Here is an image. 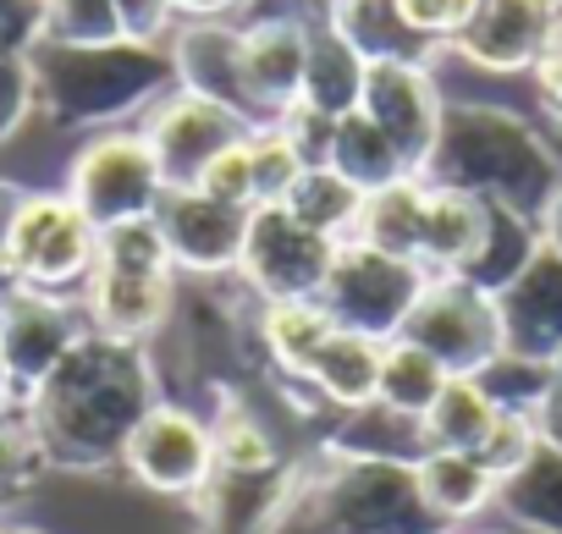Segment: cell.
Segmentation results:
<instances>
[{
  "label": "cell",
  "instance_id": "obj_14",
  "mask_svg": "<svg viewBox=\"0 0 562 534\" xmlns=\"http://www.w3.org/2000/svg\"><path fill=\"white\" fill-rule=\"evenodd\" d=\"M359 111L392 138V149L403 155L408 177H419L425 160H430V149H436L441 111H447L430 67L425 61H370L364 67Z\"/></svg>",
  "mask_w": 562,
  "mask_h": 534
},
{
  "label": "cell",
  "instance_id": "obj_10",
  "mask_svg": "<svg viewBox=\"0 0 562 534\" xmlns=\"http://www.w3.org/2000/svg\"><path fill=\"white\" fill-rule=\"evenodd\" d=\"M331 253L337 242L299 226L281 204H254L237 271L265 304H293V298H321L331 276Z\"/></svg>",
  "mask_w": 562,
  "mask_h": 534
},
{
  "label": "cell",
  "instance_id": "obj_13",
  "mask_svg": "<svg viewBox=\"0 0 562 534\" xmlns=\"http://www.w3.org/2000/svg\"><path fill=\"white\" fill-rule=\"evenodd\" d=\"M138 133L149 138V149H155V160H160L166 188H193V182H199V171H204L226 144L248 138L254 127H248L243 116H232L226 105L204 100V94L171 89V94H160V100L149 105V116H144V127H138Z\"/></svg>",
  "mask_w": 562,
  "mask_h": 534
},
{
  "label": "cell",
  "instance_id": "obj_23",
  "mask_svg": "<svg viewBox=\"0 0 562 534\" xmlns=\"http://www.w3.org/2000/svg\"><path fill=\"white\" fill-rule=\"evenodd\" d=\"M414 474H419V490H425L430 512L447 518L452 529L469 523V518H480L485 507H496V479H491V468H485L474 452L430 446V452L414 463Z\"/></svg>",
  "mask_w": 562,
  "mask_h": 534
},
{
  "label": "cell",
  "instance_id": "obj_34",
  "mask_svg": "<svg viewBox=\"0 0 562 534\" xmlns=\"http://www.w3.org/2000/svg\"><path fill=\"white\" fill-rule=\"evenodd\" d=\"M210 435H215V474H259V468L276 457L265 424H259L248 408H237V402H226V408L215 413Z\"/></svg>",
  "mask_w": 562,
  "mask_h": 534
},
{
  "label": "cell",
  "instance_id": "obj_29",
  "mask_svg": "<svg viewBox=\"0 0 562 534\" xmlns=\"http://www.w3.org/2000/svg\"><path fill=\"white\" fill-rule=\"evenodd\" d=\"M496 397L474 380V375H452L447 386H441V397L430 402V413L419 419V430H425V446H447V452H474L485 435H491V424H496Z\"/></svg>",
  "mask_w": 562,
  "mask_h": 534
},
{
  "label": "cell",
  "instance_id": "obj_48",
  "mask_svg": "<svg viewBox=\"0 0 562 534\" xmlns=\"http://www.w3.org/2000/svg\"><path fill=\"white\" fill-rule=\"evenodd\" d=\"M480 534H491V529H480Z\"/></svg>",
  "mask_w": 562,
  "mask_h": 534
},
{
  "label": "cell",
  "instance_id": "obj_42",
  "mask_svg": "<svg viewBox=\"0 0 562 534\" xmlns=\"http://www.w3.org/2000/svg\"><path fill=\"white\" fill-rule=\"evenodd\" d=\"M535 430H540V441H551V446L562 452V359L551 364L546 391H540V402H535Z\"/></svg>",
  "mask_w": 562,
  "mask_h": 534
},
{
  "label": "cell",
  "instance_id": "obj_45",
  "mask_svg": "<svg viewBox=\"0 0 562 534\" xmlns=\"http://www.w3.org/2000/svg\"><path fill=\"white\" fill-rule=\"evenodd\" d=\"M23 198H29V188H18V182H0V248H7V237H12V220H18Z\"/></svg>",
  "mask_w": 562,
  "mask_h": 534
},
{
  "label": "cell",
  "instance_id": "obj_27",
  "mask_svg": "<svg viewBox=\"0 0 562 534\" xmlns=\"http://www.w3.org/2000/svg\"><path fill=\"white\" fill-rule=\"evenodd\" d=\"M326 23L364 61H419L425 56V45L397 18V0H326Z\"/></svg>",
  "mask_w": 562,
  "mask_h": 534
},
{
  "label": "cell",
  "instance_id": "obj_7",
  "mask_svg": "<svg viewBox=\"0 0 562 534\" xmlns=\"http://www.w3.org/2000/svg\"><path fill=\"white\" fill-rule=\"evenodd\" d=\"M160 193H166V177H160V160H155V149L138 127H111L72 155L67 198L100 231L122 226V220H149Z\"/></svg>",
  "mask_w": 562,
  "mask_h": 534
},
{
  "label": "cell",
  "instance_id": "obj_11",
  "mask_svg": "<svg viewBox=\"0 0 562 534\" xmlns=\"http://www.w3.org/2000/svg\"><path fill=\"white\" fill-rule=\"evenodd\" d=\"M89 337L83 304L67 293H40L18 287L12 298H0V359H7L12 402L23 408L29 391Z\"/></svg>",
  "mask_w": 562,
  "mask_h": 534
},
{
  "label": "cell",
  "instance_id": "obj_20",
  "mask_svg": "<svg viewBox=\"0 0 562 534\" xmlns=\"http://www.w3.org/2000/svg\"><path fill=\"white\" fill-rule=\"evenodd\" d=\"M485 242V198L425 182V220H419V271L463 276Z\"/></svg>",
  "mask_w": 562,
  "mask_h": 534
},
{
  "label": "cell",
  "instance_id": "obj_24",
  "mask_svg": "<svg viewBox=\"0 0 562 534\" xmlns=\"http://www.w3.org/2000/svg\"><path fill=\"white\" fill-rule=\"evenodd\" d=\"M496 507L529 534H562V452L551 441H540L496 485Z\"/></svg>",
  "mask_w": 562,
  "mask_h": 534
},
{
  "label": "cell",
  "instance_id": "obj_39",
  "mask_svg": "<svg viewBox=\"0 0 562 534\" xmlns=\"http://www.w3.org/2000/svg\"><path fill=\"white\" fill-rule=\"evenodd\" d=\"M469 12H474V0H397L403 29H408L425 50H430V45H452L458 29L469 23Z\"/></svg>",
  "mask_w": 562,
  "mask_h": 534
},
{
  "label": "cell",
  "instance_id": "obj_47",
  "mask_svg": "<svg viewBox=\"0 0 562 534\" xmlns=\"http://www.w3.org/2000/svg\"><path fill=\"white\" fill-rule=\"evenodd\" d=\"M0 534H45V529H29V523H0Z\"/></svg>",
  "mask_w": 562,
  "mask_h": 534
},
{
  "label": "cell",
  "instance_id": "obj_36",
  "mask_svg": "<svg viewBox=\"0 0 562 534\" xmlns=\"http://www.w3.org/2000/svg\"><path fill=\"white\" fill-rule=\"evenodd\" d=\"M540 446V430H535V413H518V408H502L496 413V424H491V435L474 446V457L491 468V479L502 485L529 452Z\"/></svg>",
  "mask_w": 562,
  "mask_h": 534
},
{
  "label": "cell",
  "instance_id": "obj_28",
  "mask_svg": "<svg viewBox=\"0 0 562 534\" xmlns=\"http://www.w3.org/2000/svg\"><path fill=\"white\" fill-rule=\"evenodd\" d=\"M326 166H331V171H342L359 193H375V188H386V182L408 177L403 155L392 149V138H386L364 111H348V116H337V122H331Z\"/></svg>",
  "mask_w": 562,
  "mask_h": 534
},
{
  "label": "cell",
  "instance_id": "obj_35",
  "mask_svg": "<svg viewBox=\"0 0 562 534\" xmlns=\"http://www.w3.org/2000/svg\"><path fill=\"white\" fill-rule=\"evenodd\" d=\"M45 468L29 424H23V408H0V523H7V512L34 490V474Z\"/></svg>",
  "mask_w": 562,
  "mask_h": 534
},
{
  "label": "cell",
  "instance_id": "obj_9",
  "mask_svg": "<svg viewBox=\"0 0 562 534\" xmlns=\"http://www.w3.org/2000/svg\"><path fill=\"white\" fill-rule=\"evenodd\" d=\"M94 237H100V226L67 193H29L0 253H7L23 287L67 293V287H83V276H89Z\"/></svg>",
  "mask_w": 562,
  "mask_h": 534
},
{
  "label": "cell",
  "instance_id": "obj_40",
  "mask_svg": "<svg viewBox=\"0 0 562 534\" xmlns=\"http://www.w3.org/2000/svg\"><path fill=\"white\" fill-rule=\"evenodd\" d=\"M111 7H116L122 39H133V45H166L177 29L171 0H111Z\"/></svg>",
  "mask_w": 562,
  "mask_h": 534
},
{
  "label": "cell",
  "instance_id": "obj_4",
  "mask_svg": "<svg viewBox=\"0 0 562 534\" xmlns=\"http://www.w3.org/2000/svg\"><path fill=\"white\" fill-rule=\"evenodd\" d=\"M83 298V320L100 337L116 342H144L155 326H166L171 315V293H177V264L149 220H122L105 226L94 237V264L78 287Z\"/></svg>",
  "mask_w": 562,
  "mask_h": 534
},
{
  "label": "cell",
  "instance_id": "obj_44",
  "mask_svg": "<svg viewBox=\"0 0 562 534\" xmlns=\"http://www.w3.org/2000/svg\"><path fill=\"white\" fill-rule=\"evenodd\" d=\"M540 242H546L551 253H562V182H557L551 204L540 209Z\"/></svg>",
  "mask_w": 562,
  "mask_h": 534
},
{
  "label": "cell",
  "instance_id": "obj_31",
  "mask_svg": "<svg viewBox=\"0 0 562 534\" xmlns=\"http://www.w3.org/2000/svg\"><path fill=\"white\" fill-rule=\"evenodd\" d=\"M331 331H337V320L326 315L321 298L265 304V315H259V342H265V353H270L281 370H288V375H299Z\"/></svg>",
  "mask_w": 562,
  "mask_h": 534
},
{
  "label": "cell",
  "instance_id": "obj_21",
  "mask_svg": "<svg viewBox=\"0 0 562 534\" xmlns=\"http://www.w3.org/2000/svg\"><path fill=\"white\" fill-rule=\"evenodd\" d=\"M364 67H370V61H364L348 39H337V34H331L326 12H321V18H310V61H304V94H299V105H304V111H315V116H326V122H337V116L359 111Z\"/></svg>",
  "mask_w": 562,
  "mask_h": 534
},
{
  "label": "cell",
  "instance_id": "obj_37",
  "mask_svg": "<svg viewBox=\"0 0 562 534\" xmlns=\"http://www.w3.org/2000/svg\"><path fill=\"white\" fill-rule=\"evenodd\" d=\"M199 193H210L215 204H232V209H254L259 198H254V155H248V138H237V144H226L204 171H199V182H193Z\"/></svg>",
  "mask_w": 562,
  "mask_h": 534
},
{
  "label": "cell",
  "instance_id": "obj_6",
  "mask_svg": "<svg viewBox=\"0 0 562 534\" xmlns=\"http://www.w3.org/2000/svg\"><path fill=\"white\" fill-rule=\"evenodd\" d=\"M430 282V271H419L414 259H392L381 248H364V242H337L331 253V276L321 287V304L326 315L342 326V331H359V337H375V342H392L419 298V287Z\"/></svg>",
  "mask_w": 562,
  "mask_h": 534
},
{
  "label": "cell",
  "instance_id": "obj_22",
  "mask_svg": "<svg viewBox=\"0 0 562 534\" xmlns=\"http://www.w3.org/2000/svg\"><path fill=\"white\" fill-rule=\"evenodd\" d=\"M299 380H310L321 397H331L342 408H370L375 402V380H381V342L337 326L315 348V359L299 370Z\"/></svg>",
  "mask_w": 562,
  "mask_h": 534
},
{
  "label": "cell",
  "instance_id": "obj_26",
  "mask_svg": "<svg viewBox=\"0 0 562 534\" xmlns=\"http://www.w3.org/2000/svg\"><path fill=\"white\" fill-rule=\"evenodd\" d=\"M281 209H288L299 226H310L315 237H326V242H348V237L359 231L364 193H359L342 171H331V166L321 160V166H304V177L293 182L288 198H281Z\"/></svg>",
  "mask_w": 562,
  "mask_h": 534
},
{
  "label": "cell",
  "instance_id": "obj_15",
  "mask_svg": "<svg viewBox=\"0 0 562 534\" xmlns=\"http://www.w3.org/2000/svg\"><path fill=\"white\" fill-rule=\"evenodd\" d=\"M155 231L171 253L177 271L188 276H221L237 271L243 237H248V209L215 204L199 188H166L155 204Z\"/></svg>",
  "mask_w": 562,
  "mask_h": 534
},
{
  "label": "cell",
  "instance_id": "obj_1",
  "mask_svg": "<svg viewBox=\"0 0 562 534\" xmlns=\"http://www.w3.org/2000/svg\"><path fill=\"white\" fill-rule=\"evenodd\" d=\"M155 375L138 342L89 331L23 402V424L45 468H111L155 408Z\"/></svg>",
  "mask_w": 562,
  "mask_h": 534
},
{
  "label": "cell",
  "instance_id": "obj_5",
  "mask_svg": "<svg viewBox=\"0 0 562 534\" xmlns=\"http://www.w3.org/2000/svg\"><path fill=\"white\" fill-rule=\"evenodd\" d=\"M315 518L326 534H452L430 512L414 463L397 457H342L315 485Z\"/></svg>",
  "mask_w": 562,
  "mask_h": 534
},
{
  "label": "cell",
  "instance_id": "obj_41",
  "mask_svg": "<svg viewBox=\"0 0 562 534\" xmlns=\"http://www.w3.org/2000/svg\"><path fill=\"white\" fill-rule=\"evenodd\" d=\"M535 72V89H540V105L562 122V12H557V23H551V39H546V50H540V61L529 67Z\"/></svg>",
  "mask_w": 562,
  "mask_h": 534
},
{
  "label": "cell",
  "instance_id": "obj_19",
  "mask_svg": "<svg viewBox=\"0 0 562 534\" xmlns=\"http://www.w3.org/2000/svg\"><path fill=\"white\" fill-rule=\"evenodd\" d=\"M171 67H177V89L204 94L215 105H226L232 116H243L248 127H259L248 83H243V50H237V29L226 23H182L171 34Z\"/></svg>",
  "mask_w": 562,
  "mask_h": 534
},
{
  "label": "cell",
  "instance_id": "obj_30",
  "mask_svg": "<svg viewBox=\"0 0 562 534\" xmlns=\"http://www.w3.org/2000/svg\"><path fill=\"white\" fill-rule=\"evenodd\" d=\"M447 380H452V375H447L430 353H419L414 342H403V337L381 342V380H375V402H381V408H392V413H403V419H425Z\"/></svg>",
  "mask_w": 562,
  "mask_h": 534
},
{
  "label": "cell",
  "instance_id": "obj_25",
  "mask_svg": "<svg viewBox=\"0 0 562 534\" xmlns=\"http://www.w3.org/2000/svg\"><path fill=\"white\" fill-rule=\"evenodd\" d=\"M419 220H425V177H397V182L364 193L353 242L419 264Z\"/></svg>",
  "mask_w": 562,
  "mask_h": 534
},
{
  "label": "cell",
  "instance_id": "obj_12",
  "mask_svg": "<svg viewBox=\"0 0 562 534\" xmlns=\"http://www.w3.org/2000/svg\"><path fill=\"white\" fill-rule=\"evenodd\" d=\"M122 463L133 468V479H144L149 490L166 496H199L215 485V435L199 413L177 408V402H155L138 430L122 446Z\"/></svg>",
  "mask_w": 562,
  "mask_h": 534
},
{
  "label": "cell",
  "instance_id": "obj_8",
  "mask_svg": "<svg viewBox=\"0 0 562 534\" xmlns=\"http://www.w3.org/2000/svg\"><path fill=\"white\" fill-rule=\"evenodd\" d=\"M397 337L414 342L419 353H430L447 375H480L502 359L496 298L463 276H430Z\"/></svg>",
  "mask_w": 562,
  "mask_h": 534
},
{
  "label": "cell",
  "instance_id": "obj_3",
  "mask_svg": "<svg viewBox=\"0 0 562 534\" xmlns=\"http://www.w3.org/2000/svg\"><path fill=\"white\" fill-rule=\"evenodd\" d=\"M29 67H34V105H45L61 127H100L122 122L160 94L177 89V67L166 45H94V50H67L29 39Z\"/></svg>",
  "mask_w": 562,
  "mask_h": 534
},
{
  "label": "cell",
  "instance_id": "obj_33",
  "mask_svg": "<svg viewBox=\"0 0 562 534\" xmlns=\"http://www.w3.org/2000/svg\"><path fill=\"white\" fill-rule=\"evenodd\" d=\"M248 155H254V198L259 204H281L293 193V182L304 177V149L293 144V133L288 127H254L248 133Z\"/></svg>",
  "mask_w": 562,
  "mask_h": 534
},
{
  "label": "cell",
  "instance_id": "obj_43",
  "mask_svg": "<svg viewBox=\"0 0 562 534\" xmlns=\"http://www.w3.org/2000/svg\"><path fill=\"white\" fill-rule=\"evenodd\" d=\"M243 0H171L177 23H221L226 12H237Z\"/></svg>",
  "mask_w": 562,
  "mask_h": 534
},
{
  "label": "cell",
  "instance_id": "obj_16",
  "mask_svg": "<svg viewBox=\"0 0 562 534\" xmlns=\"http://www.w3.org/2000/svg\"><path fill=\"white\" fill-rule=\"evenodd\" d=\"M491 298H496V326H502L507 359H524V364L562 359V253H551L540 242L524 271Z\"/></svg>",
  "mask_w": 562,
  "mask_h": 534
},
{
  "label": "cell",
  "instance_id": "obj_32",
  "mask_svg": "<svg viewBox=\"0 0 562 534\" xmlns=\"http://www.w3.org/2000/svg\"><path fill=\"white\" fill-rule=\"evenodd\" d=\"M34 39L67 45V50H94V45H116L122 23H116L111 0H40Z\"/></svg>",
  "mask_w": 562,
  "mask_h": 534
},
{
  "label": "cell",
  "instance_id": "obj_38",
  "mask_svg": "<svg viewBox=\"0 0 562 534\" xmlns=\"http://www.w3.org/2000/svg\"><path fill=\"white\" fill-rule=\"evenodd\" d=\"M34 111V67L29 45H0V144H7Z\"/></svg>",
  "mask_w": 562,
  "mask_h": 534
},
{
  "label": "cell",
  "instance_id": "obj_2",
  "mask_svg": "<svg viewBox=\"0 0 562 534\" xmlns=\"http://www.w3.org/2000/svg\"><path fill=\"white\" fill-rule=\"evenodd\" d=\"M436 188H458L491 204H507L513 215L540 226V209L551 204L562 166L551 144L502 105H447L436 149L419 171Z\"/></svg>",
  "mask_w": 562,
  "mask_h": 534
},
{
  "label": "cell",
  "instance_id": "obj_46",
  "mask_svg": "<svg viewBox=\"0 0 562 534\" xmlns=\"http://www.w3.org/2000/svg\"><path fill=\"white\" fill-rule=\"evenodd\" d=\"M0 408H18L12 402V380H7V359H0Z\"/></svg>",
  "mask_w": 562,
  "mask_h": 534
},
{
  "label": "cell",
  "instance_id": "obj_18",
  "mask_svg": "<svg viewBox=\"0 0 562 534\" xmlns=\"http://www.w3.org/2000/svg\"><path fill=\"white\" fill-rule=\"evenodd\" d=\"M562 0H474L452 50L485 72H529L551 39Z\"/></svg>",
  "mask_w": 562,
  "mask_h": 534
},
{
  "label": "cell",
  "instance_id": "obj_17",
  "mask_svg": "<svg viewBox=\"0 0 562 534\" xmlns=\"http://www.w3.org/2000/svg\"><path fill=\"white\" fill-rule=\"evenodd\" d=\"M237 50H243V83H248L254 116L259 127H276L304 94L310 18H293V12L254 18L248 29H237Z\"/></svg>",
  "mask_w": 562,
  "mask_h": 534
}]
</instances>
